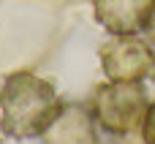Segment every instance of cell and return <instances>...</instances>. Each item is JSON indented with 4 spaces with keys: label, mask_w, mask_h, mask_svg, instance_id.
Wrapping results in <instances>:
<instances>
[{
    "label": "cell",
    "mask_w": 155,
    "mask_h": 144,
    "mask_svg": "<svg viewBox=\"0 0 155 144\" xmlns=\"http://www.w3.org/2000/svg\"><path fill=\"white\" fill-rule=\"evenodd\" d=\"M60 95L52 82L35 76L33 71L8 74L0 84V128L11 139H35L60 114Z\"/></svg>",
    "instance_id": "1"
},
{
    "label": "cell",
    "mask_w": 155,
    "mask_h": 144,
    "mask_svg": "<svg viewBox=\"0 0 155 144\" xmlns=\"http://www.w3.org/2000/svg\"><path fill=\"white\" fill-rule=\"evenodd\" d=\"M150 109L142 82H106L93 93V117L112 136H128L142 128Z\"/></svg>",
    "instance_id": "2"
},
{
    "label": "cell",
    "mask_w": 155,
    "mask_h": 144,
    "mask_svg": "<svg viewBox=\"0 0 155 144\" xmlns=\"http://www.w3.org/2000/svg\"><path fill=\"white\" fill-rule=\"evenodd\" d=\"M101 68L109 82L155 79V49L139 35H112L101 46Z\"/></svg>",
    "instance_id": "3"
},
{
    "label": "cell",
    "mask_w": 155,
    "mask_h": 144,
    "mask_svg": "<svg viewBox=\"0 0 155 144\" xmlns=\"http://www.w3.org/2000/svg\"><path fill=\"white\" fill-rule=\"evenodd\" d=\"M93 14L112 35H139L153 22L155 0H93Z\"/></svg>",
    "instance_id": "4"
},
{
    "label": "cell",
    "mask_w": 155,
    "mask_h": 144,
    "mask_svg": "<svg viewBox=\"0 0 155 144\" xmlns=\"http://www.w3.org/2000/svg\"><path fill=\"white\" fill-rule=\"evenodd\" d=\"M44 144H101L95 117L82 103H63L54 123L44 131Z\"/></svg>",
    "instance_id": "5"
},
{
    "label": "cell",
    "mask_w": 155,
    "mask_h": 144,
    "mask_svg": "<svg viewBox=\"0 0 155 144\" xmlns=\"http://www.w3.org/2000/svg\"><path fill=\"white\" fill-rule=\"evenodd\" d=\"M142 139H144V144H155V101L150 103V109H147V114H144Z\"/></svg>",
    "instance_id": "6"
},
{
    "label": "cell",
    "mask_w": 155,
    "mask_h": 144,
    "mask_svg": "<svg viewBox=\"0 0 155 144\" xmlns=\"http://www.w3.org/2000/svg\"><path fill=\"white\" fill-rule=\"evenodd\" d=\"M147 41L155 44V16H153V22H150V27H147Z\"/></svg>",
    "instance_id": "7"
}]
</instances>
